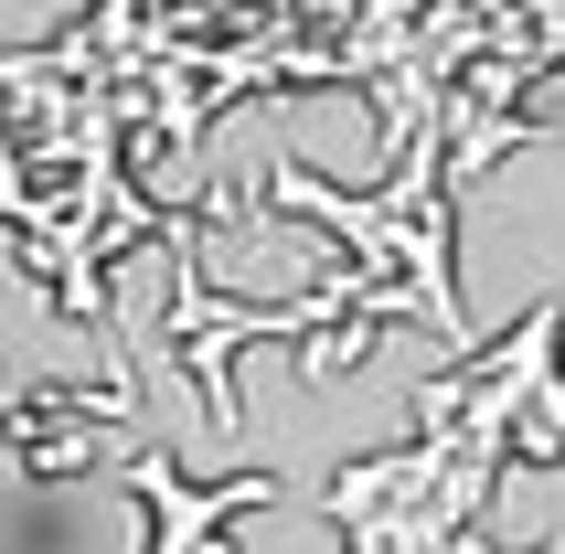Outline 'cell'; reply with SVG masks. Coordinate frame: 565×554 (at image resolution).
Masks as SVG:
<instances>
[{
  "label": "cell",
  "mask_w": 565,
  "mask_h": 554,
  "mask_svg": "<svg viewBox=\"0 0 565 554\" xmlns=\"http://www.w3.org/2000/svg\"><path fill=\"white\" fill-rule=\"evenodd\" d=\"M448 192H459L448 182V107L395 150V182L384 192H342V182H320V171H299V160H278V203L288 214L331 224L363 267L406 277L416 299H427V341H438V352H480L470 320H459V288H448V214H459Z\"/></svg>",
  "instance_id": "cell-1"
},
{
  "label": "cell",
  "mask_w": 565,
  "mask_h": 554,
  "mask_svg": "<svg viewBox=\"0 0 565 554\" xmlns=\"http://www.w3.org/2000/svg\"><path fill=\"white\" fill-rule=\"evenodd\" d=\"M512 459L523 469H555L565 459V363L534 384V405H523V427H512Z\"/></svg>",
  "instance_id": "cell-3"
},
{
  "label": "cell",
  "mask_w": 565,
  "mask_h": 554,
  "mask_svg": "<svg viewBox=\"0 0 565 554\" xmlns=\"http://www.w3.org/2000/svg\"><path fill=\"white\" fill-rule=\"evenodd\" d=\"M107 480L150 501V554H214V523H235V512H267V501H278V480H267V469H235V480H182L160 448H118V459H107Z\"/></svg>",
  "instance_id": "cell-2"
}]
</instances>
